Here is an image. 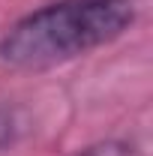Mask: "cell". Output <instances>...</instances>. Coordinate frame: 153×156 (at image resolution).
Masks as SVG:
<instances>
[{"mask_svg": "<svg viewBox=\"0 0 153 156\" xmlns=\"http://www.w3.org/2000/svg\"><path fill=\"white\" fill-rule=\"evenodd\" d=\"M75 156H141V147L132 138H105V141H96L90 147L78 150Z\"/></svg>", "mask_w": 153, "mask_h": 156, "instance_id": "2", "label": "cell"}, {"mask_svg": "<svg viewBox=\"0 0 153 156\" xmlns=\"http://www.w3.org/2000/svg\"><path fill=\"white\" fill-rule=\"evenodd\" d=\"M141 0H51L24 12L0 33V63L21 72L54 69L102 45L135 24Z\"/></svg>", "mask_w": 153, "mask_h": 156, "instance_id": "1", "label": "cell"}, {"mask_svg": "<svg viewBox=\"0 0 153 156\" xmlns=\"http://www.w3.org/2000/svg\"><path fill=\"white\" fill-rule=\"evenodd\" d=\"M18 132H21L18 111H15L9 102H0V150L12 147V144L18 141Z\"/></svg>", "mask_w": 153, "mask_h": 156, "instance_id": "3", "label": "cell"}]
</instances>
